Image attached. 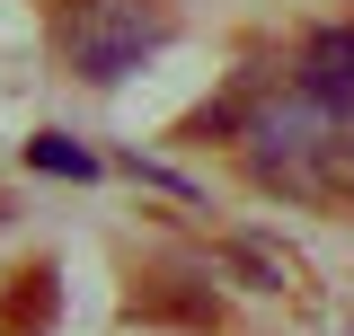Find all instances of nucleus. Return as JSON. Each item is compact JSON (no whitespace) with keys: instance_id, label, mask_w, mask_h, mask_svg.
<instances>
[{"instance_id":"1","label":"nucleus","mask_w":354,"mask_h":336,"mask_svg":"<svg viewBox=\"0 0 354 336\" xmlns=\"http://www.w3.org/2000/svg\"><path fill=\"white\" fill-rule=\"evenodd\" d=\"M239 160L283 204H346L354 195V124H337L310 88L257 97L239 115Z\"/></svg>"},{"instance_id":"2","label":"nucleus","mask_w":354,"mask_h":336,"mask_svg":"<svg viewBox=\"0 0 354 336\" xmlns=\"http://www.w3.org/2000/svg\"><path fill=\"white\" fill-rule=\"evenodd\" d=\"M160 44H169V18L151 0H71L62 9V62L97 88L133 80L142 53H160Z\"/></svg>"},{"instance_id":"3","label":"nucleus","mask_w":354,"mask_h":336,"mask_svg":"<svg viewBox=\"0 0 354 336\" xmlns=\"http://www.w3.org/2000/svg\"><path fill=\"white\" fill-rule=\"evenodd\" d=\"M292 88H310L337 124H354V18L301 36V53H292Z\"/></svg>"},{"instance_id":"4","label":"nucleus","mask_w":354,"mask_h":336,"mask_svg":"<svg viewBox=\"0 0 354 336\" xmlns=\"http://www.w3.org/2000/svg\"><path fill=\"white\" fill-rule=\"evenodd\" d=\"M230 265H239V274H257V292H283V283H292V256L266 248V239H230Z\"/></svg>"},{"instance_id":"5","label":"nucleus","mask_w":354,"mask_h":336,"mask_svg":"<svg viewBox=\"0 0 354 336\" xmlns=\"http://www.w3.org/2000/svg\"><path fill=\"white\" fill-rule=\"evenodd\" d=\"M27 160L53 168V177H97V151H80L71 133H36V142H27Z\"/></svg>"},{"instance_id":"6","label":"nucleus","mask_w":354,"mask_h":336,"mask_svg":"<svg viewBox=\"0 0 354 336\" xmlns=\"http://www.w3.org/2000/svg\"><path fill=\"white\" fill-rule=\"evenodd\" d=\"M44 310H53V265H36V274L18 283V310H9L0 328H9V336H36V328H44Z\"/></svg>"}]
</instances>
